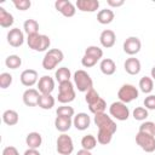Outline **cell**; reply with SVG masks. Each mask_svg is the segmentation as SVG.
Listing matches in <instances>:
<instances>
[{"mask_svg": "<svg viewBox=\"0 0 155 155\" xmlns=\"http://www.w3.org/2000/svg\"><path fill=\"white\" fill-rule=\"evenodd\" d=\"M94 124L98 127V131L108 132V133H111V134H114L117 130V126H116L115 121L111 119V116L107 115L105 113L96 114L94 115Z\"/></svg>", "mask_w": 155, "mask_h": 155, "instance_id": "1", "label": "cell"}, {"mask_svg": "<svg viewBox=\"0 0 155 155\" xmlns=\"http://www.w3.org/2000/svg\"><path fill=\"white\" fill-rule=\"evenodd\" d=\"M27 42H28V46L31 50L38 51V52L46 51L50 47V45H51L50 38L47 35L39 34V33L38 34H33V35H28Z\"/></svg>", "mask_w": 155, "mask_h": 155, "instance_id": "2", "label": "cell"}, {"mask_svg": "<svg viewBox=\"0 0 155 155\" xmlns=\"http://www.w3.org/2000/svg\"><path fill=\"white\" fill-rule=\"evenodd\" d=\"M64 58V54L61 50L58 48H51L48 50L42 59V67L45 70H52L56 68V65L58 63H61Z\"/></svg>", "mask_w": 155, "mask_h": 155, "instance_id": "3", "label": "cell"}, {"mask_svg": "<svg viewBox=\"0 0 155 155\" xmlns=\"http://www.w3.org/2000/svg\"><path fill=\"white\" fill-rule=\"evenodd\" d=\"M57 99L62 104H68L75 99V90H74V85L70 80L59 84Z\"/></svg>", "mask_w": 155, "mask_h": 155, "instance_id": "4", "label": "cell"}, {"mask_svg": "<svg viewBox=\"0 0 155 155\" xmlns=\"http://www.w3.org/2000/svg\"><path fill=\"white\" fill-rule=\"evenodd\" d=\"M74 82L80 92H87L93 88V81L91 76L87 74V71L82 69H79L74 73Z\"/></svg>", "mask_w": 155, "mask_h": 155, "instance_id": "5", "label": "cell"}, {"mask_svg": "<svg viewBox=\"0 0 155 155\" xmlns=\"http://www.w3.org/2000/svg\"><path fill=\"white\" fill-rule=\"evenodd\" d=\"M138 90L137 87H134L133 85H130V84H125L120 87V90L117 91V97L120 99V102L127 104V103H131L132 101L137 99L138 98Z\"/></svg>", "mask_w": 155, "mask_h": 155, "instance_id": "6", "label": "cell"}, {"mask_svg": "<svg viewBox=\"0 0 155 155\" xmlns=\"http://www.w3.org/2000/svg\"><path fill=\"white\" fill-rule=\"evenodd\" d=\"M109 114L111 115V117L119 121H125L130 116V109L128 107H126L125 103L119 101V102L111 103V105L109 107Z\"/></svg>", "mask_w": 155, "mask_h": 155, "instance_id": "7", "label": "cell"}, {"mask_svg": "<svg viewBox=\"0 0 155 155\" xmlns=\"http://www.w3.org/2000/svg\"><path fill=\"white\" fill-rule=\"evenodd\" d=\"M57 151L59 155H70L74 150V143L70 136L62 133L57 138Z\"/></svg>", "mask_w": 155, "mask_h": 155, "instance_id": "8", "label": "cell"}, {"mask_svg": "<svg viewBox=\"0 0 155 155\" xmlns=\"http://www.w3.org/2000/svg\"><path fill=\"white\" fill-rule=\"evenodd\" d=\"M136 143L145 151V153H153L155 151V137L143 133V132H138L136 134Z\"/></svg>", "mask_w": 155, "mask_h": 155, "instance_id": "9", "label": "cell"}, {"mask_svg": "<svg viewBox=\"0 0 155 155\" xmlns=\"http://www.w3.org/2000/svg\"><path fill=\"white\" fill-rule=\"evenodd\" d=\"M54 7L64 17H73L76 12V6H74L73 2H70L68 0H57L54 2Z\"/></svg>", "mask_w": 155, "mask_h": 155, "instance_id": "10", "label": "cell"}, {"mask_svg": "<svg viewBox=\"0 0 155 155\" xmlns=\"http://www.w3.org/2000/svg\"><path fill=\"white\" fill-rule=\"evenodd\" d=\"M140 47H142V42L137 36H130L124 42V51L130 56L137 54L140 51Z\"/></svg>", "mask_w": 155, "mask_h": 155, "instance_id": "11", "label": "cell"}, {"mask_svg": "<svg viewBox=\"0 0 155 155\" xmlns=\"http://www.w3.org/2000/svg\"><path fill=\"white\" fill-rule=\"evenodd\" d=\"M54 90V80L48 76V75H44L39 79L38 81V91L41 94H51L52 91Z\"/></svg>", "mask_w": 155, "mask_h": 155, "instance_id": "12", "label": "cell"}, {"mask_svg": "<svg viewBox=\"0 0 155 155\" xmlns=\"http://www.w3.org/2000/svg\"><path fill=\"white\" fill-rule=\"evenodd\" d=\"M7 42L12 47H19L24 42V35L23 31L19 28H13L7 33Z\"/></svg>", "mask_w": 155, "mask_h": 155, "instance_id": "13", "label": "cell"}, {"mask_svg": "<svg viewBox=\"0 0 155 155\" xmlns=\"http://www.w3.org/2000/svg\"><path fill=\"white\" fill-rule=\"evenodd\" d=\"M21 82L27 87H31L38 82V71L34 69H25L21 74Z\"/></svg>", "mask_w": 155, "mask_h": 155, "instance_id": "14", "label": "cell"}, {"mask_svg": "<svg viewBox=\"0 0 155 155\" xmlns=\"http://www.w3.org/2000/svg\"><path fill=\"white\" fill-rule=\"evenodd\" d=\"M40 96L41 94L39 93L38 90H35V88H28L23 93V102L28 107H36L39 104Z\"/></svg>", "mask_w": 155, "mask_h": 155, "instance_id": "15", "label": "cell"}, {"mask_svg": "<svg viewBox=\"0 0 155 155\" xmlns=\"http://www.w3.org/2000/svg\"><path fill=\"white\" fill-rule=\"evenodd\" d=\"M90 124H91V119L90 116L86 114V113H79L74 116V120H73V125L75 126L76 130L79 131H85L90 127Z\"/></svg>", "mask_w": 155, "mask_h": 155, "instance_id": "16", "label": "cell"}, {"mask_svg": "<svg viewBox=\"0 0 155 155\" xmlns=\"http://www.w3.org/2000/svg\"><path fill=\"white\" fill-rule=\"evenodd\" d=\"M99 41H101V45L105 48H110L115 45V41H116V35L113 30L110 29H105L101 33V36H99Z\"/></svg>", "mask_w": 155, "mask_h": 155, "instance_id": "17", "label": "cell"}, {"mask_svg": "<svg viewBox=\"0 0 155 155\" xmlns=\"http://www.w3.org/2000/svg\"><path fill=\"white\" fill-rule=\"evenodd\" d=\"M75 6L82 12H94L99 7L98 0H78Z\"/></svg>", "mask_w": 155, "mask_h": 155, "instance_id": "18", "label": "cell"}, {"mask_svg": "<svg viewBox=\"0 0 155 155\" xmlns=\"http://www.w3.org/2000/svg\"><path fill=\"white\" fill-rule=\"evenodd\" d=\"M124 68L126 70L127 74L130 75H137L139 71H140V62L138 58H134V57H131V58H127L124 63Z\"/></svg>", "mask_w": 155, "mask_h": 155, "instance_id": "19", "label": "cell"}, {"mask_svg": "<svg viewBox=\"0 0 155 155\" xmlns=\"http://www.w3.org/2000/svg\"><path fill=\"white\" fill-rule=\"evenodd\" d=\"M25 143L30 149H38L42 143V137L39 132H30L25 137Z\"/></svg>", "mask_w": 155, "mask_h": 155, "instance_id": "20", "label": "cell"}, {"mask_svg": "<svg viewBox=\"0 0 155 155\" xmlns=\"http://www.w3.org/2000/svg\"><path fill=\"white\" fill-rule=\"evenodd\" d=\"M71 125H73V120H71V117L57 116L56 120H54V126H56V128H57L59 132H62V133L69 131V128L71 127Z\"/></svg>", "mask_w": 155, "mask_h": 155, "instance_id": "21", "label": "cell"}, {"mask_svg": "<svg viewBox=\"0 0 155 155\" xmlns=\"http://www.w3.org/2000/svg\"><path fill=\"white\" fill-rule=\"evenodd\" d=\"M99 68H101V71L104 75H113L116 70V64L113 59L104 58V59H102V62L99 64Z\"/></svg>", "mask_w": 155, "mask_h": 155, "instance_id": "22", "label": "cell"}, {"mask_svg": "<svg viewBox=\"0 0 155 155\" xmlns=\"http://www.w3.org/2000/svg\"><path fill=\"white\" fill-rule=\"evenodd\" d=\"M115 15L113 12V10L110 8H104V10H101L98 13H97V21L101 23V24H109L113 22Z\"/></svg>", "mask_w": 155, "mask_h": 155, "instance_id": "23", "label": "cell"}, {"mask_svg": "<svg viewBox=\"0 0 155 155\" xmlns=\"http://www.w3.org/2000/svg\"><path fill=\"white\" fill-rule=\"evenodd\" d=\"M18 120H19V116H18V113L16 110L8 109V110H5L2 114V121L8 126L16 125L18 122Z\"/></svg>", "mask_w": 155, "mask_h": 155, "instance_id": "24", "label": "cell"}, {"mask_svg": "<svg viewBox=\"0 0 155 155\" xmlns=\"http://www.w3.org/2000/svg\"><path fill=\"white\" fill-rule=\"evenodd\" d=\"M13 16L10 12H7L4 7H0V25L2 28H10L13 24Z\"/></svg>", "mask_w": 155, "mask_h": 155, "instance_id": "25", "label": "cell"}, {"mask_svg": "<svg viewBox=\"0 0 155 155\" xmlns=\"http://www.w3.org/2000/svg\"><path fill=\"white\" fill-rule=\"evenodd\" d=\"M54 76H56V80L58 81V84H62L64 81H69L70 80L71 73H70V70L67 67H61V68H58L56 70Z\"/></svg>", "mask_w": 155, "mask_h": 155, "instance_id": "26", "label": "cell"}, {"mask_svg": "<svg viewBox=\"0 0 155 155\" xmlns=\"http://www.w3.org/2000/svg\"><path fill=\"white\" fill-rule=\"evenodd\" d=\"M154 88V80L149 76H143L139 80V90L143 93H150Z\"/></svg>", "mask_w": 155, "mask_h": 155, "instance_id": "27", "label": "cell"}, {"mask_svg": "<svg viewBox=\"0 0 155 155\" xmlns=\"http://www.w3.org/2000/svg\"><path fill=\"white\" fill-rule=\"evenodd\" d=\"M41 109L48 110L54 105V98L51 94H41L39 98V104H38Z\"/></svg>", "mask_w": 155, "mask_h": 155, "instance_id": "28", "label": "cell"}, {"mask_svg": "<svg viewBox=\"0 0 155 155\" xmlns=\"http://www.w3.org/2000/svg\"><path fill=\"white\" fill-rule=\"evenodd\" d=\"M81 145H82V149H86V150H92L96 148L97 145V139L93 134H86L82 137L81 139Z\"/></svg>", "mask_w": 155, "mask_h": 155, "instance_id": "29", "label": "cell"}, {"mask_svg": "<svg viewBox=\"0 0 155 155\" xmlns=\"http://www.w3.org/2000/svg\"><path fill=\"white\" fill-rule=\"evenodd\" d=\"M23 29L28 35L38 34L39 31V23L35 19H27L23 24Z\"/></svg>", "mask_w": 155, "mask_h": 155, "instance_id": "30", "label": "cell"}, {"mask_svg": "<svg viewBox=\"0 0 155 155\" xmlns=\"http://www.w3.org/2000/svg\"><path fill=\"white\" fill-rule=\"evenodd\" d=\"M105 108H107V103H105V101H104L103 98H99L98 101H96L94 103H92V104H90V105H88L90 111H91V113H93L94 115H96V114L104 113Z\"/></svg>", "mask_w": 155, "mask_h": 155, "instance_id": "31", "label": "cell"}, {"mask_svg": "<svg viewBox=\"0 0 155 155\" xmlns=\"http://www.w3.org/2000/svg\"><path fill=\"white\" fill-rule=\"evenodd\" d=\"M5 64H6V67L10 68V69H17V68H19L21 64H22V59H21V57L17 56V54H11V56H8V57L5 59Z\"/></svg>", "mask_w": 155, "mask_h": 155, "instance_id": "32", "label": "cell"}, {"mask_svg": "<svg viewBox=\"0 0 155 155\" xmlns=\"http://www.w3.org/2000/svg\"><path fill=\"white\" fill-rule=\"evenodd\" d=\"M74 113H75L74 108L69 107V105H61L56 110L57 116H63V117H71V116H74Z\"/></svg>", "mask_w": 155, "mask_h": 155, "instance_id": "33", "label": "cell"}, {"mask_svg": "<svg viewBox=\"0 0 155 155\" xmlns=\"http://www.w3.org/2000/svg\"><path fill=\"white\" fill-rule=\"evenodd\" d=\"M85 54L91 56V57H93V58H96V59L99 61V59L103 57V51H102V48H99L98 46H88V47L85 50Z\"/></svg>", "mask_w": 155, "mask_h": 155, "instance_id": "34", "label": "cell"}, {"mask_svg": "<svg viewBox=\"0 0 155 155\" xmlns=\"http://www.w3.org/2000/svg\"><path fill=\"white\" fill-rule=\"evenodd\" d=\"M138 132H143V133H147V134H150V136L155 137V124L151 122V121H145L139 126Z\"/></svg>", "mask_w": 155, "mask_h": 155, "instance_id": "35", "label": "cell"}, {"mask_svg": "<svg viewBox=\"0 0 155 155\" xmlns=\"http://www.w3.org/2000/svg\"><path fill=\"white\" fill-rule=\"evenodd\" d=\"M148 115H149L148 114V109L144 108V107H137L133 110V117H134V120L143 121V120H145L148 117Z\"/></svg>", "mask_w": 155, "mask_h": 155, "instance_id": "36", "label": "cell"}, {"mask_svg": "<svg viewBox=\"0 0 155 155\" xmlns=\"http://www.w3.org/2000/svg\"><path fill=\"white\" fill-rule=\"evenodd\" d=\"M113 136L111 133H108V132H103V131H98V134H97V142L99 144H103V145H107L111 142L113 139Z\"/></svg>", "mask_w": 155, "mask_h": 155, "instance_id": "37", "label": "cell"}, {"mask_svg": "<svg viewBox=\"0 0 155 155\" xmlns=\"http://www.w3.org/2000/svg\"><path fill=\"white\" fill-rule=\"evenodd\" d=\"M12 84V75L10 73H1L0 74V87L7 88Z\"/></svg>", "mask_w": 155, "mask_h": 155, "instance_id": "38", "label": "cell"}, {"mask_svg": "<svg viewBox=\"0 0 155 155\" xmlns=\"http://www.w3.org/2000/svg\"><path fill=\"white\" fill-rule=\"evenodd\" d=\"M101 97H99V94H98V92L94 90V88H91L90 91H87L86 92V96H85V101H86V103L90 105V104H92V103H94L96 101H98Z\"/></svg>", "mask_w": 155, "mask_h": 155, "instance_id": "39", "label": "cell"}, {"mask_svg": "<svg viewBox=\"0 0 155 155\" xmlns=\"http://www.w3.org/2000/svg\"><path fill=\"white\" fill-rule=\"evenodd\" d=\"M98 59L91 57V56H87V54H84V57L81 58V64L85 67V68H91V67H94L97 64Z\"/></svg>", "mask_w": 155, "mask_h": 155, "instance_id": "40", "label": "cell"}, {"mask_svg": "<svg viewBox=\"0 0 155 155\" xmlns=\"http://www.w3.org/2000/svg\"><path fill=\"white\" fill-rule=\"evenodd\" d=\"M13 5H15V7L17 10L25 11V10H28L31 6V2H30V0H15Z\"/></svg>", "mask_w": 155, "mask_h": 155, "instance_id": "41", "label": "cell"}, {"mask_svg": "<svg viewBox=\"0 0 155 155\" xmlns=\"http://www.w3.org/2000/svg\"><path fill=\"white\" fill-rule=\"evenodd\" d=\"M144 107L149 110H155V94H149L144 99Z\"/></svg>", "mask_w": 155, "mask_h": 155, "instance_id": "42", "label": "cell"}, {"mask_svg": "<svg viewBox=\"0 0 155 155\" xmlns=\"http://www.w3.org/2000/svg\"><path fill=\"white\" fill-rule=\"evenodd\" d=\"M2 155H19V153H18V150H17L15 147L10 145V147L4 148V150H2Z\"/></svg>", "mask_w": 155, "mask_h": 155, "instance_id": "43", "label": "cell"}, {"mask_svg": "<svg viewBox=\"0 0 155 155\" xmlns=\"http://www.w3.org/2000/svg\"><path fill=\"white\" fill-rule=\"evenodd\" d=\"M107 4L111 7H120L125 4L124 0H107Z\"/></svg>", "mask_w": 155, "mask_h": 155, "instance_id": "44", "label": "cell"}, {"mask_svg": "<svg viewBox=\"0 0 155 155\" xmlns=\"http://www.w3.org/2000/svg\"><path fill=\"white\" fill-rule=\"evenodd\" d=\"M23 155H41L39 151H38V149H27L25 151H24V154Z\"/></svg>", "mask_w": 155, "mask_h": 155, "instance_id": "45", "label": "cell"}, {"mask_svg": "<svg viewBox=\"0 0 155 155\" xmlns=\"http://www.w3.org/2000/svg\"><path fill=\"white\" fill-rule=\"evenodd\" d=\"M76 155H92L90 150H86V149H81L76 153Z\"/></svg>", "mask_w": 155, "mask_h": 155, "instance_id": "46", "label": "cell"}, {"mask_svg": "<svg viewBox=\"0 0 155 155\" xmlns=\"http://www.w3.org/2000/svg\"><path fill=\"white\" fill-rule=\"evenodd\" d=\"M150 73H151V79L155 80V65L151 68V71H150Z\"/></svg>", "mask_w": 155, "mask_h": 155, "instance_id": "47", "label": "cell"}]
</instances>
